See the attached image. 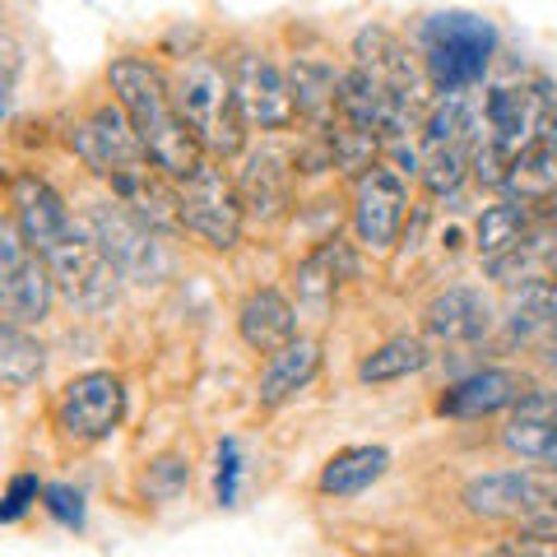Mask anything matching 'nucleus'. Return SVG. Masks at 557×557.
Here are the masks:
<instances>
[{
	"mask_svg": "<svg viewBox=\"0 0 557 557\" xmlns=\"http://www.w3.org/2000/svg\"><path fill=\"white\" fill-rule=\"evenodd\" d=\"M288 186H293V168H288V153L278 145L256 149L247 168H242V205H251L260 219H274L278 209L288 205Z\"/></svg>",
	"mask_w": 557,
	"mask_h": 557,
	"instance_id": "dca6fc26",
	"label": "nucleus"
},
{
	"mask_svg": "<svg viewBox=\"0 0 557 557\" xmlns=\"http://www.w3.org/2000/svg\"><path fill=\"white\" fill-rule=\"evenodd\" d=\"M418 42H423V61H428L432 84H437L442 94H460L487 75L497 28L469 10H446V14H428Z\"/></svg>",
	"mask_w": 557,
	"mask_h": 557,
	"instance_id": "20e7f679",
	"label": "nucleus"
},
{
	"mask_svg": "<svg viewBox=\"0 0 557 557\" xmlns=\"http://www.w3.org/2000/svg\"><path fill=\"white\" fill-rule=\"evenodd\" d=\"M89 237L98 242V251L126 278H159L168 270V256L159 247V237L131 205H94L89 209Z\"/></svg>",
	"mask_w": 557,
	"mask_h": 557,
	"instance_id": "0eeeda50",
	"label": "nucleus"
},
{
	"mask_svg": "<svg viewBox=\"0 0 557 557\" xmlns=\"http://www.w3.org/2000/svg\"><path fill=\"white\" fill-rule=\"evenodd\" d=\"M544 145H548V149L557 153V112L548 116V131H544Z\"/></svg>",
	"mask_w": 557,
	"mask_h": 557,
	"instance_id": "c756f323",
	"label": "nucleus"
},
{
	"mask_svg": "<svg viewBox=\"0 0 557 557\" xmlns=\"http://www.w3.org/2000/svg\"><path fill=\"white\" fill-rule=\"evenodd\" d=\"M507 450H516L520 460L548 465L557 469V423H530V418H511V428L502 432Z\"/></svg>",
	"mask_w": 557,
	"mask_h": 557,
	"instance_id": "b1692460",
	"label": "nucleus"
},
{
	"mask_svg": "<svg viewBox=\"0 0 557 557\" xmlns=\"http://www.w3.org/2000/svg\"><path fill=\"white\" fill-rule=\"evenodd\" d=\"M391 469V450L386 446H348L339 456H330L321 469V493L325 497H358Z\"/></svg>",
	"mask_w": 557,
	"mask_h": 557,
	"instance_id": "a211bd4d",
	"label": "nucleus"
},
{
	"mask_svg": "<svg viewBox=\"0 0 557 557\" xmlns=\"http://www.w3.org/2000/svg\"><path fill=\"white\" fill-rule=\"evenodd\" d=\"M47 368V348L24 325H0V376L5 386H33Z\"/></svg>",
	"mask_w": 557,
	"mask_h": 557,
	"instance_id": "5701e85b",
	"label": "nucleus"
},
{
	"mask_svg": "<svg viewBox=\"0 0 557 557\" xmlns=\"http://www.w3.org/2000/svg\"><path fill=\"white\" fill-rule=\"evenodd\" d=\"M233 89H237V102H242V121H251L260 131H284L293 121V89L288 79L278 75V65H270L265 57H237V70H233Z\"/></svg>",
	"mask_w": 557,
	"mask_h": 557,
	"instance_id": "f8f14e48",
	"label": "nucleus"
},
{
	"mask_svg": "<svg viewBox=\"0 0 557 557\" xmlns=\"http://www.w3.org/2000/svg\"><path fill=\"white\" fill-rule=\"evenodd\" d=\"M177 219L186 223L196 237H205L209 247L228 251L242 237V196L233 182L223 177V168L200 163L196 177H186L177 186Z\"/></svg>",
	"mask_w": 557,
	"mask_h": 557,
	"instance_id": "423d86ee",
	"label": "nucleus"
},
{
	"mask_svg": "<svg viewBox=\"0 0 557 557\" xmlns=\"http://www.w3.org/2000/svg\"><path fill=\"white\" fill-rule=\"evenodd\" d=\"M428 330L437 339H450V344H474L487 335V325H493V307H487L483 293L474 288H446L437 298L428 302L423 311Z\"/></svg>",
	"mask_w": 557,
	"mask_h": 557,
	"instance_id": "2eb2a0df",
	"label": "nucleus"
},
{
	"mask_svg": "<svg viewBox=\"0 0 557 557\" xmlns=\"http://www.w3.org/2000/svg\"><path fill=\"white\" fill-rule=\"evenodd\" d=\"M51 293H57V278H51L47 260L28 247L14 223H5L0 228V311H5V325H42L51 311Z\"/></svg>",
	"mask_w": 557,
	"mask_h": 557,
	"instance_id": "39448f33",
	"label": "nucleus"
},
{
	"mask_svg": "<svg viewBox=\"0 0 557 557\" xmlns=\"http://www.w3.org/2000/svg\"><path fill=\"white\" fill-rule=\"evenodd\" d=\"M465 507L483 520H507L520 534H557V469L511 465L465 487Z\"/></svg>",
	"mask_w": 557,
	"mask_h": 557,
	"instance_id": "7ed1b4c3",
	"label": "nucleus"
},
{
	"mask_svg": "<svg viewBox=\"0 0 557 557\" xmlns=\"http://www.w3.org/2000/svg\"><path fill=\"white\" fill-rule=\"evenodd\" d=\"M548 270H553V278H557V247L548 251Z\"/></svg>",
	"mask_w": 557,
	"mask_h": 557,
	"instance_id": "7c9ffc66",
	"label": "nucleus"
},
{
	"mask_svg": "<svg viewBox=\"0 0 557 557\" xmlns=\"http://www.w3.org/2000/svg\"><path fill=\"white\" fill-rule=\"evenodd\" d=\"M237 487H242V450H237V437H223L219 442V469H214L219 507H237Z\"/></svg>",
	"mask_w": 557,
	"mask_h": 557,
	"instance_id": "393cba45",
	"label": "nucleus"
},
{
	"mask_svg": "<svg viewBox=\"0 0 557 557\" xmlns=\"http://www.w3.org/2000/svg\"><path fill=\"white\" fill-rule=\"evenodd\" d=\"M530 381L520 372L507 368H483V372H469L456 386H446V395L437 399V413L450 418H483V413H497V409H520L530 399Z\"/></svg>",
	"mask_w": 557,
	"mask_h": 557,
	"instance_id": "ddd939ff",
	"label": "nucleus"
},
{
	"mask_svg": "<svg viewBox=\"0 0 557 557\" xmlns=\"http://www.w3.org/2000/svg\"><path fill=\"white\" fill-rule=\"evenodd\" d=\"M516 418H530V423H557V391H534L525 405L516 409Z\"/></svg>",
	"mask_w": 557,
	"mask_h": 557,
	"instance_id": "c85d7f7f",
	"label": "nucleus"
},
{
	"mask_svg": "<svg viewBox=\"0 0 557 557\" xmlns=\"http://www.w3.org/2000/svg\"><path fill=\"white\" fill-rule=\"evenodd\" d=\"M525 228H530V214H525V205H487L483 214H479V256L487 260V265H502L511 251H520V242H525Z\"/></svg>",
	"mask_w": 557,
	"mask_h": 557,
	"instance_id": "6ab92c4d",
	"label": "nucleus"
},
{
	"mask_svg": "<svg viewBox=\"0 0 557 557\" xmlns=\"http://www.w3.org/2000/svg\"><path fill=\"white\" fill-rule=\"evenodd\" d=\"M321 372V348L317 339H293L284 354H274L260 372V405H284L288 395L311 386V376Z\"/></svg>",
	"mask_w": 557,
	"mask_h": 557,
	"instance_id": "f3484780",
	"label": "nucleus"
},
{
	"mask_svg": "<svg viewBox=\"0 0 557 557\" xmlns=\"http://www.w3.org/2000/svg\"><path fill=\"white\" fill-rule=\"evenodd\" d=\"M112 89H116V108L131 116V126L139 135V145L149 149L153 168L163 177H196V168L205 163L200 159V139L190 135V126L177 112V98H172L168 79L159 65L139 61V57H121L112 65Z\"/></svg>",
	"mask_w": 557,
	"mask_h": 557,
	"instance_id": "f257e3e1",
	"label": "nucleus"
},
{
	"mask_svg": "<svg viewBox=\"0 0 557 557\" xmlns=\"http://www.w3.org/2000/svg\"><path fill=\"white\" fill-rule=\"evenodd\" d=\"M405 182L395 177L391 168H372L358 177L354 190V228L362 237V247L372 251H391L399 237V223H405Z\"/></svg>",
	"mask_w": 557,
	"mask_h": 557,
	"instance_id": "9b49d317",
	"label": "nucleus"
},
{
	"mask_svg": "<svg viewBox=\"0 0 557 557\" xmlns=\"http://www.w3.org/2000/svg\"><path fill=\"white\" fill-rule=\"evenodd\" d=\"M423 368H428L423 339L399 335V339H386L381 348H372V354L358 362V381H368V386H386V381H405V376L423 372Z\"/></svg>",
	"mask_w": 557,
	"mask_h": 557,
	"instance_id": "aec40b11",
	"label": "nucleus"
},
{
	"mask_svg": "<svg viewBox=\"0 0 557 557\" xmlns=\"http://www.w3.org/2000/svg\"><path fill=\"white\" fill-rule=\"evenodd\" d=\"M42 507L51 511V520L65 530H84V497H79V487H70V483H51L47 487V497H42Z\"/></svg>",
	"mask_w": 557,
	"mask_h": 557,
	"instance_id": "bb28decb",
	"label": "nucleus"
},
{
	"mask_svg": "<svg viewBox=\"0 0 557 557\" xmlns=\"http://www.w3.org/2000/svg\"><path fill=\"white\" fill-rule=\"evenodd\" d=\"M237 330L242 339H247L256 354H284V348L298 335V311H293V302L284 298L278 288H256L247 302H242V317H237Z\"/></svg>",
	"mask_w": 557,
	"mask_h": 557,
	"instance_id": "4468645a",
	"label": "nucleus"
},
{
	"mask_svg": "<svg viewBox=\"0 0 557 557\" xmlns=\"http://www.w3.org/2000/svg\"><path fill=\"white\" fill-rule=\"evenodd\" d=\"M121 413H126V386L112 372H84L57 399V428L70 442L108 437V432H116Z\"/></svg>",
	"mask_w": 557,
	"mask_h": 557,
	"instance_id": "1a4fd4ad",
	"label": "nucleus"
},
{
	"mask_svg": "<svg viewBox=\"0 0 557 557\" xmlns=\"http://www.w3.org/2000/svg\"><path fill=\"white\" fill-rule=\"evenodd\" d=\"M487 557H557V534H511Z\"/></svg>",
	"mask_w": 557,
	"mask_h": 557,
	"instance_id": "cd10ccee",
	"label": "nucleus"
},
{
	"mask_svg": "<svg viewBox=\"0 0 557 557\" xmlns=\"http://www.w3.org/2000/svg\"><path fill=\"white\" fill-rule=\"evenodd\" d=\"M47 497V487L38 483V474H14L5 487V507H0V520L5 525H20V520L33 511V502Z\"/></svg>",
	"mask_w": 557,
	"mask_h": 557,
	"instance_id": "a878e982",
	"label": "nucleus"
},
{
	"mask_svg": "<svg viewBox=\"0 0 557 557\" xmlns=\"http://www.w3.org/2000/svg\"><path fill=\"white\" fill-rule=\"evenodd\" d=\"M172 98H177V112L190 126V135L200 139V149L219 153V159L242 153V126H247V121H242L233 75L214 57H190L177 70Z\"/></svg>",
	"mask_w": 557,
	"mask_h": 557,
	"instance_id": "f03ea898",
	"label": "nucleus"
},
{
	"mask_svg": "<svg viewBox=\"0 0 557 557\" xmlns=\"http://www.w3.org/2000/svg\"><path fill=\"white\" fill-rule=\"evenodd\" d=\"M10 223L24 233V242L38 256L61 247V242L75 233L70 209L61 205V196L38 177V172H14L10 177Z\"/></svg>",
	"mask_w": 557,
	"mask_h": 557,
	"instance_id": "9d476101",
	"label": "nucleus"
},
{
	"mask_svg": "<svg viewBox=\"0 0 557 557\" xmlns=\"http://www.w3.org/2000/svg\"><path fill=\"white\" fill-rule=\"evenodd\" d=\"M502 186L516 196V205H544L553 190H557V153L548 145H534L525 149L520 159L507 168Z\"/></svg>",
	"mask_w": 557,
	"mask_h": 557,
	"instance_id": "412c9836",
	"label": "nucleus"
},
{
	"mask_svg": "<svg viewBox=\"0 0 557 557\" xmlns=\"http://www.w3.org/2000/svg\"><path fill=\"white\" fill-rule=\"evenodd\" d=\"M339 84L344 75H335L330 65L321 61H298L288 75V89H293V108H298L302 116H325L330 108H339Z\"/></svg>",
	"mask_w": 557,
	"mask_h": 557,
	"instance_id": "4be33fe9",
	"label": "nucleus"
},
{
	"mask_svg": "<svg viewBox=\"0 0 557 557\" xmlns=\"http://www.w3.org/2000/svg\"><path fill=\"white\" fill-rule=\"evenodd\" d=\"M42 260H47L51 278H57V288L75 307L102 311V307L116 302V278H121V270L98 251V242L84 233V228H75V233L61 242V247H51Z\"/></svg>",
	"mask_w": 557,
	"mask_h": 557,
	"instance_id": "6e6552de",
	"label": "nucleus"
}]
</instances>
